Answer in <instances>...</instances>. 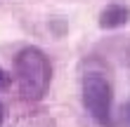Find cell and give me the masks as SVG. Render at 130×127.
Listing matches in <instances>:
<instances>
[{
  "instance_id": "5b68a950",
  "label": "cell",
  "mask_w": 130,
  "mask_h": 127,
  "mask_svg": "<svg viewBox=\"0 0 130 127\" xmlns=\"http://www.w3.org/2000/svg\"><path fill=\"white\" fill-rule=\"evenodd\" d=\"M121 113H123V120L130 125V101L125 104V106H123V111H121Z\"/></svg>"
},
{
  "instance_id": "8992f818",
  "label": "cell",
  "mask_w": 130,
  "mask_h": 127,
  "mask_svg": "<svg viewBox=\"0 0 130 127\" xmlns=\"http://www.w3.org/2000/svg\"><path fill=\"white\" fill-rule=\"evenodd\" d=\"M3 120H5V106H3V101H0V127H3Z\"/></svg>"
},
{
  "instance_id": "277c9868",
  "label": "cell",
  "mask_w": 130,
  "mask_h": 127,
  "mask_svg": "<svg viewBox=\"0 0 130 127\" xmlns=\"http://www.w3.org/2000/svg\"><path fill=\"white\" fill-rule=\"evenodd\" d=\"M7 85H10V75L5 73V68L0 66V89H5Z\"/></svg>"
},
{
  "instance_id": "6da1fadb",
  "label": "cell",
  "mask_w": 130,
  "mask_h": 127,
  "mask_svg": "<svg viewBox=\"0 0 130 127\" xmlns=\"http://www.w3.org/2000/svg\"><path fill=\"white\" fill-rule=\"evenodd\" d=\"M14 75H17L19 92L24 94V99L38 101L45 96L52 83V64L43 49L24 47L14 57Z\"/></svg>"
},
{
  "instance_id": "3957f363",
  "label": "cell",
  "mask_w": 130,
  "mask_h": 127,
  "mask_svg": "<svg viewBox=\"0 0 130 127\" xmlns=\"http://www.w3.org/2000/svg\"><path fill=\"white\" fill-rule=\"evenodd\" d=\"M130 21V7L121 3H111L99 12V26L102 28H121Z\"/></svg>"
},
{
  "instance_id": "7a4b0ae2",
  "label": "cell",
  "mask_w": 130,
  "mask_h": 127,
  "mask_svg": "<svg viewBox=\"0 0 130 127\" xmlns=\"http://www.w3.org/2000/svg\"><path fill=\"white\" fill-rule=\"evenodd\" d=\"M83 106L95 122L111 125L113 122V92L109 80L99 73H88L83 78Z\"/></svg>"
}]
</instances>
